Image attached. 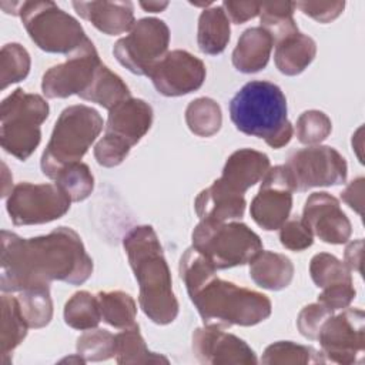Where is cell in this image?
I'll return each instance as SVG.
<instances>
[{"mask_svg":"<svg viewBox=\"0 0 365 365\" xmlns=\"http://www.w3.org/2000/svg\"><path fill=\"white\" fill-rule=\"evenodd\" d=\"M294 191L339 185L346 181L345 158L332 147L311 145L294 151L284 164Z\"/></svg>","mask_w":365,"mask_h":365,"instance_id":"8fae6325","label":"cell"},{"mask_svg":"<svg viewBox=\"0 0 365 365\" xmlns=\"http://www.w3.org/2000/svg\"><path fill=\"white\" fill-rule=\"evenodd\" d=\"M71 198L54 184H17L7 198V212L14 225L46 224L63 217Z\"/></svg>","mask_w":365,"mask_h":365,"instance_id":"7c38bea8","label":"cell"},{"mask_svg":"<svg viewBox=\"0 0 365 365\" xmlns=\"http://www.w3.org/2000/svg\"><path fill=\"white\" fill-rule=\"evenodd\" d=\"M292 187L284 165H275L262 178L258 194L251 201L252 220L267 231L278 230L292 208Z\"/></svg>","mask_w":365,"mask_h":365,"instance_id":"2e32d148","label":"cell"},{"mask_svg":"<svg viewBox=\"0 0 365 365\" xmlns=\"http://www.w3.org/2000/svg\"><path fill=\"white\" fill-rule=\"evenodd\" d=\"M362 251H364V241L361 238L349 242L345 248V265L351 271H356L358 274L362 272V268H361Z\"/></svg>","mask_w":365,"mask_h":365,"instance_id":"f6af8a7d","label":"cell"},{"mask_svg":"<svg viewBox=\"0 0 365 365\" xmlns=\"http://www.w3.org/2000/svg\"><path fill=\"white\" fill-rule=\"evenodd\" d=\"M153 123V108L141 98H127L111 110L106 130L94 147V157L103 167H115L128 155L150 130Z\"/></svg>","mask_w":365,"mask_h":365,"instance_id":"ba28073f","label":"cell"},{"mask_svg":"<svg viewBox=\"0 0 365 365\" xmlns=\"http://www.w3.org/2000/svg\"><path fill=\"white\" fill-rule=\"evenodd\" d=\"M16 16L34 44L47 53L68 56L88 38L81 24L53 1H20Z\"/></svg>","mask_w":365,"mask_h":365,"instance_id":"9c48e42d","label":"cell"},{"mask_svg":"<svg viewBox=\"0 0 365 365\" xmlns=\"http://www.w3.org/2000/svg\"><path fill=\"white\" fill-rule=\"evenodd\" d=\"M295 10L294 1H265L259 3L261 27L279 41L287 36L298 33L297 23L292 17Z\"/></svg>","mask_w":365,"mask_h":365,"instance_id":"4dcf8cb0","label":"cell"},{"mask_svg":"<svg viewBox=\"0 0 365 365\" xmlns=\"http://www.w3.org/2000/svg\"><path fill=\"white\" fill-rule=\"evenodd\" d=\"M187 292L204 325L222 329L232 325H257L265 321L272 311L267 295L220 279L215 274Z\"/></svg>","mask_w":365,"mask_h":365,"instance_id":"277c9868","label":"cell"},{"mask_svg":"<svg viewBox=\"0 0 365 365\" xmlns=\"http://www.w3.org/2000/svg\"><path fill=\"white\" fill-rule=\"evenodd\" d=\"M287 111L282 90L269 81L247 83L230 103V117L237 130L262 138L272 148H281L292 138Z\"/></svg>","mask_w":365,"mask_h":365,"instance_id":"3957f363","label":"cell"},{"mask_svg":"<svg viewBox=\"0 0 365 365\" xmlns=\"http://www.w3.org/2000/svg\"><path fill=\"white\" fill-rule=\"evenodd\" d=\"M262 364L288 365V364H322L325 358L312 346L299 345L291 341H278L268 345L261 358Z\"/></svg>","mask_w":365,"mask_h":365,"instance_id":"836d02e7","label":"cell"},{"mask_svg":"<svg viewBox=\"0 0 365 365\" xmlns=\"http://www.w3.org/2000/svg\"><path fill=\"white\" fill-rule=\"evenodd\" d=\"M101 318L108 325L125 329L137 325L135 301L123 291H101L97 294Z\"/></svg>","mask_w":365,"mask_h":365,"instance_id":"f546056e","label":"cell"},{"mask_svg":"<svg viewBox=\"0 0 365 365\" xmlns=\"http://www.w3.org/2000/svg\"><path fill=\"white\" fill-rule=\"evenodd\" d=\"M222 9L228 17L235 24H242L259 14L258 1H224Z\"/></svg>","mask_w":365,"mask_h":365,"instance_id":"7bdbcfd3","label":"cell"},{"mask_svg":"<svg viewBox=\"0 0 365 365\" xmlns=\"http://www.w3.org/2000/svg\"><path fill=\"white\" fill-rule=\"evenodd\" d=\"M115 361L118 364H168L160 354L148 351L138 324L115 335Z\"/></svg>","mask_w":365,"mask_h":365,"instance_id":"f1b7e54d","label":"cell"},{"mask_svg":"<svg viewBox=\"0 0 365 365\" xmlns=\"http://www.w3.org/2000/svg\"><path fill=\"white\" fill-rule=\"evenodd\" d=\"M245 205L244 195L227 188L220 180H215L208 188L202 190L194 202L200 220L214 222L241 218Z\"/></svg>","mask_w":365,"mask_h":365,"instance_id":"7402d4cb","label":"cell"},{"mask_svg":"<svg viewBox=\"0 0 365 365\" xmlns=\"http://www.w3.org/2000/svg\"><path fill=\"white\" fill-rule=\"evenodd\" d=\"M130 267L140 285L138 302L155 324H171L178 315L171 272L163 247L151 225L134 227L123 240Z\"/></svg>","mask_w":365,"mask_h":365,"instance_id":"7a4b0ae2","label":"cell"},{"mask_svg":"<svg viewBox=\"0 0 365 365\" xmlns=\"http://www.w3.org/2000/svg\"><path fill=\"white\" fill-rule=\"evenodd\" d=\"M185 121L194 134L200 137H211L221 128V107L212 98L200 97L187 106Z\"/></svg>","mask_w":365,"mask_h":365,"instance_id":"d6a6232c","label":"cell"},{"mask_svg":"<svg viewBox=\"0 0 365 365\" xmlns=\"http://www.w3.org/2000/svg\"><path fill=\"white\" fill-rule=\"evenodd\" d=\"M205 74L202 60L185 50H173L151 68L148 77L160 94L178 97L198 90Z\"/></svg>","mask_w":365,"mask_h":365,"instance_id":"9a60e30c","label":"cell"},{"mask_svg":"<svg viewBox=\"0 0 365 365\" xmlns=\"http://www.w3.org/2000/svg\"><path fill=\"white\" fill-rule=\"evenodd\" d=\"M19 304L29 328H43L53 317L50 288H31L19 292Z\"/></svg>","mask_w":365,"mask_h":365,"instance_id":"e575fe53","label":"cell"},{"mask_svg":"<svg viewBox=\"0 0 365 365\" xmlns=\"http://www.w3.org/2000/svg\"><path fill=\"white\" fill-rule=\"evenodd\" d=\"M192 247L217 269H227L250 262L262 251V241L242 222L200 221L192 231Z\"/></svg>","mask_w":365,"mask_h":365,"instance_id":"52a82bcc","label":"cell"},{"mask_svg":"<svg viewBox=\"0 0 365 365\" xmlns=\"http://www.w3.org/2000/svg\"><path fill=\"white\" fill-rule=\"evenodd\" d=\"M365 315L362 309L345 308L338 315H331L318 334L321 352L325 359L351 365L362 362L365 349Z\"/></svg>","mask_w":365,"mask_h":365,"instance_id":"4fadbf2b","label":"cell"},{"mask_svg":"<svg viewBox=\"0 0 365 365\" xmlns=\"http://www.w3.org/2000/svg\"><path fill=\"white\" fill-rule=\"evenodd\" d=\"M97 295L88 291L76 292L64 305V321L68 327L80 331L97 328L101 321Z\"/></svg>","mask_w":365,"mask_h":365,"instance_id":"1f68e13d","label":"cell"},{"mask_svg":"<svg viewBox=\"0 0 365 365\" xmlns=\"http://www.w3.org/2000/svg\"><path fill=\"white\" fill-rule=\"evenodd\" d=\"M315 54V41L309 36L298 31L277 41L274 61L282 74L297 76L312 63Z\"/></svg>","mask_w":365,"mask_h":365,"instance_id":"d4e9b609","label":"cell"},{"mask_svg":"<svg viewBox=\"0 0 365 365\" xmlns=\"http://www.w3.org/2000/svg\"><path fill=\"white\" fill-rule=\"evenodd\" d=\"M332 130L329 117L319 110L304 111L295 125V134L299 143L314 145L324 141Z\"/></svg>","mask_w":365,"mask_h":365,"instance_id":"f35d334b","label":"cell"},{"mask_svg":"<svg viewBox=\"0 0 365 365\" xmlns=\"http://www.w3.org/2000/svg\"><path fill=\"white\" fill-rule=\"evenodd\" d=\"M76 348L86 362L106 361L115 356V335L106 329L91 328L78 336Z\"/></svg>","mask_w":365,"mask_h":365,"instance_id":"8d00e7d4","label":"cell"},{"mask_svg":"<svg viewBox=\"0 0 365 365\" xmlns=\"http://www.w3.org/2000/svg\"><path fill=\"white\" fill-rule=\"evenodd\" d=\"M91 274L93 259L80 235L68 227H58L34 238L1 231L3 292L50 288L51 281L81 285Z\"/></svg>","mask_w":365,"mask_h":365,"instance_id":"6da1fadb","label":"cell"},{"mask_svg":"<svg viewBox=\"0 0 365 365\" xmlns=\"http://www.w3.org/2000/svg\"><path fill=\"white\" fill-rule=\"evenodd\" d=\"M230 20L222 6L204 9L198 19V48L204 54L215 56L225 50L230 41Z\"/></svg>","mask_w":365,"mask_h":365,"instance_id":"4316f807","label":"cell"},{"mask_svg":"<svg viewBox=\"0 0 365 365\" xmlns=\"http://www.w3.org/2000/svg\"><path fill=\"white\" fill-rule=\"evenodd\" d=\"M301 220L312 235L327 244H345L352 232L339 201L328 192H312L305 201Z\"/></svg>","mask_w":365,"mask_h":365,"instance_id":"d6986e66","label":"cell"},{"mask_svg":"<svg viewBox=\"0 0 365 365\" xmlns=\"http://www.w3.org/2000/svg\"><path fill=\"white\" fill-rule=\"evenodd\" d=\"M279 228V241L287 250L304 251L314 242L311 230L304 224L301 218L287 220Z\"/></svg>","mask_w":365,"mask_h":365,"instance_id":"60d3db41","label":"cell"},{"mask_svg":"<svg viewBox=\"0 0 365 365\" xmlns=\"http://www.w3.org/2000/svg\"><path fill=\"white\" fill-rule=\"evenodd\" d=\"M98 53L90 38L67 56L64 63L48 68L41 81V90L48 98L81 96L91 84L97 68L101 66Z\"/></svg>","mask_w":365,"mask_h":365,"instance_id":"5bb4252c","label":"cell"},{"mask_svg":"<svg viewBox=\"0 0 365 365\" xmlns=\"http://www.w3.org/2000/svg\"><path fill=\"white\" fill-rule=\"evenodd\" d=\"M103 125L98 111L88 106L76 104L64 108L41 155L43 174L54 180L64 167L80 163L101 133Z\"/></svg>","mask_w":365,"mask_h":365,"instance_id":"5b68a950","label":"cell"},{"mask_svg":"<svg viewBox=\"0 0 365 365\" xmlns=\"http://www.w3.org/2000/svg\"><path fill=\"white\" fill-rule=\"evenodd\" d=\"M140 6L145 11L158 13V11H163L168 6V1H140Z\"/></svg>","mask_w":365,"mask_h":365,"instance_id":"bcb514c9","label":"cell"},{"mask_svg":"<svg viewBox=\"0 0 365 365\" xmlns=\"http://www.w3.org/2000/svg\"><path fill=\"white\" fill-rule=\"evenodd\" d=\"M295 7L319 23H329L344 11L345 1H298Z\"/></svg>","mask_w":365,"mask_h":365,"instance_id":"b9f144b4","label":"cell"},{"mask_svg":"<svg viewBox=\"0 0 365 365\" xmlns=\"http://www.w3.org/2000/svg\"><path fill=\"white\" fill-rule=\"evenodd\" d=\"M364 177H358L341 194V198L359 215L364 214Z\"/></svg>","mask_w":365,"mask_h":365,"instance_id":"ee69618b","label":"cell"},{"mask_svg":"<svg viewBox=\"0 0 365 365\" xmlns=\"http://www.w3.org/2000/svg\"><path fill=\"white\" fill-rule=\"evenodd\" d=\"M30 71V56L19 43L3 46L0 53V81L1 90L7 86L21 81Z\"/></svg>","mask_w":365,"mask_h":365,"instance_id":"74e56055","label":"cell"},{"mask_svg":"<svg viewBox=\"0 0 365 365\" xmlns=\"http://www.w3.org/2000/svg\"><path fill=\"white\" fill-rule=\"evenodd\" d=\"M73 7L84 20L108 36L128 31L135 24L131 1H74Z\"/></svg>","mask_w":365,"mask_h":365,"instance_id":"44dd1931","label":"cell"},{"mask_svg":"<svg viewBox=\"0 0 365 365\" xmlns=\"http://www.w3.org/2000/svg\"><path fill=\"white\" fill-rule=\"evenodd\" d=\"M309 274L314 284L322 288L318 302L331 311L346 308L354 301L356 292L351 269L335 255L327 252L314 255L309 264Z\"/></svg>","mask_w":365,"mask_h":365,"instance_id":"ac0fdd59","label":"cell"},{"mask_svg":"<svg viewBox=\"0 0 365 365\" xmlns=\"http://www.w3.org/2000/svg\"><path fill=\"white\" fill-rule=\"evenodd\" d=\"M334 311L322 305L321 302L309 304L301 309L297 318V327L302 336L308 339H317L324 322L332 315Z\"/></svg>","mask_w":365,"mask_h":365,"instance_id":"ab89813d","label":"cell"},{"mask_svg":"<svg viewBox=\"0 0 365 365\" xmlns=\"http://www.w3.org/2000/svg\"><path fill=\"white\" fill-rule=\"evenodd\" d=\"M192 352L201 364L254 365L257 356L241 338L224 332L222 328L205 325L192 334Z\"/></svg>","mask_w":365,"mask_h":365,"instance_id":"e0dca14e","label":"cell"},{"mask_svg":"<svg viewBox=\"0 0 365 365\" xmlns=\"http://www.w3.org/2000/svg\"><path fill=\"white\" fill-rule=\"evenodd\" d=\"M80 97L111 110L118 103L130 98V90L121 77L113 73L107 66L101 64L97 68L90 87Z\"/></svg>","mask_w":365,"mask_h":365,"instance_id":"83f0119b","label":"cell"},{"mask_svg":"<svg viewBox=\"0 0 365 365\" xmlns=\"http://www.w3.org/2000/svg\"><path fill=\"white\" fill-rule=\"evenodd\" d=\"M48 117V104L38 96L16 88L0 106V143L6 153L24 161L41 140L40 125Z\"/></svg>","mask_w":365,"mask_h":365,"instance_id":"8992f818","label":"cell"},{"mask_svg":"<svg viewBox=\"0 0 365 365\" xmlns=\"http://www.w3.org/2000/svg\"><path fill=\"white\" fill-rule=\"evenodd\" d=\"M250 277L261 288L279 291L291 284L294 265L284 254L259 251L250 261Z\"/></svg>","mask_w":365,"mask_h":365,"instance_id":"cb8c5ba5","label":"cell"},{"mask_svg":"<svg viewBox=\"0 0 365 365\" xmlns=\"http://www.w3.org/2000/svg\"><path fill=\"white\" fill-rule=\"evenodd\" d=\"M54 181L74 202L86 200L94 188L93 174L88 165L81 161L64 167Z\"/></svg>","mask_w":365,"mask_h":365,"instance_id":"d590c367","label":"cell"},{"mask_svg":"<svg viewBox=\"0 0 365 365\" xmlns=\"http://www.w3.org/2000/svg\"><path fill=\"white\" fill-rule=\"evenodd\" d=\"M27 329L29 325L21 314L17 297L3 292L0 328V361L3 365L11 362V354L26 338Z\"/></svg>","mask_w":365,"mask_h":365,"instance_id":"484cf974","label":"cell"},{"mask_svg":"<svg viewBox=\"0 0 365 365\" xmlns=\"http://www.w3.org/2000/svg\"><path fill=\"white\" fill-rule=\"evenodd\" d=\"M274 43L272 36L261 26L247 29L238 38L232 51L234 67L245 74L265 68L269 61Z\"/></svg>","mask_w":365,"mask_h":365,"instance_id":"603a6c76","label":"cell"},{"mask_svg":"<svg viewBox=\"0 0 365 365\" xmlns=\"http://www.w3.org/2000/svg\"><path fill=\"white\" fill-rule=\"evenodd\" d=\"M269 168L267 154L251 148H241L228 157L222 168V175L218 180L227 188L244 195L250 187L264 178Z\"/></svg>","mask_w":365,"mask_h":365,"instance_id":"ffe728a7","label":"cell"},{"mask_svg":"<svg viewBox=\"0 0 365 365\" xmlns=\"http://www.w3.org/2000/svg\"><path fill=\"white\" fill-rule=\"evenodd\" d=\"M168 26L155 17H145L133 26L113 48L118 63L137 76H148L151 68L167 54Z\"/></svg>","mask_w":365,"mask_h":365,"instance_id":"30bf717a","label":"cell"}]
</instances>
